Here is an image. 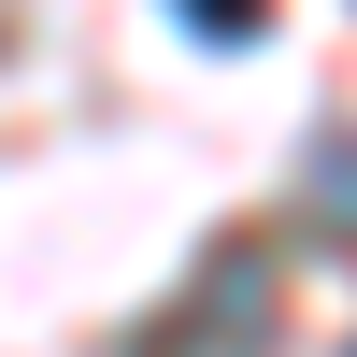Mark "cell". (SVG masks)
Masks as SVG:
<instances>
[{"mask_svg": "<svg viewBox=\"0 0 357 357\" xmlns=\"http://www.w3.org/2000/svg\"><path fill=\"white\" fill-rule=\"evenodd\" d=\"M272 257L257 243H229V257H200V286H186V314H172L143 357H272Z\"/></svg>", "mask_w": 357, "mask_h": 357, "instance_id": "6da1fadb", "label": "cell"}, {"mask_svg": "<svg viewBox=\"0 0 357 357\" xmlns=\"http://www.w3.org/2000/svg\"><path fill=\"white\" fill-rule=\"evenodd\" d=\"M172 15H186L200 43H257V29H272V0H172Z\"/></svg>", "mask_w": 357, "mask_h": 357, "instance_id": "7a4b0ae2", "label": "cell"}]
</instances>
